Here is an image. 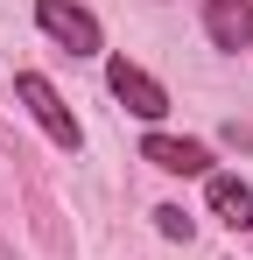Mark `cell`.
<instances>
[{
	"mask_svg": "<svg viewBox=\"0 0 253 260\" xmlns=\"http://www.w3.org/2000/svg\"><path fill=\"white\" fill-rule=\"evenodd\" d=\"M141 155H148L155 169H169V176H204V169H211L204 141H169V134H148V141H141Z\"/></svg>",
	"mask_w": 253,
	"mask_h": 260,
	"instance_id": "5",
	"label": "cell"
},
{
	"mask_svg": "<svg viewBox=\"0 0 253 260\" xmlns=\"http://www.w3.org/2000/svg\"><path fill=\"white\" fill-rule=\"evenodd\" d=\"M14 99H21V106H28V113H36V120H42V134H49L56 148H71V155H78V148H84V134H78V120H71V106L56 99V85H49V78H36V71H21V78H14Z\"/></svg>",
	"mask_w": 253,
	"mask_h": 260,
	"instance_id": "1",
	"label": "cell"
},
{
	"mask_svg": "<svg viewBox=\"0 0 253 260\" xmlns=\"http://www.w3.org/2000/svg\"><path fill=\"white\" fill-rule=\"evenodd\" d=\"M211 211L225 218L232 232H246L253 225V190L239 183V176H211Z\"/></svg>",
	"mask_w": 253,
	"mask_h": 260,
	"instance_id": "6",
	"label": "cell"
},
{
	"mask_svg": "<svg viewBox=\"0 0 253 260\" xmlns=\"http://www.w3.org/2000/svg\"><path fill=\"white\" fill-rule=\"evenodd\" d=\"M204 36L218 49H246L253 43V0H204Z\"/></svg>",
	"mask_w": 253,
	"mask_h": 260,
	"instance_id": "4",
	"label": "cell"
},
{
	"mask_svg": "<svg viewBox=\"0 0 253 260\" xmlns=\"http://www.w3.org/2000/svg\"><path fill=\"white\" fill-rule=\"evenodd\" d=\"M155 225H162L169 239H190V211H176V204H162V211H155Z\"/></svg>",
	"mask_w": 253,
	"mask_h": 260,
	"instance_id": "7",
	"label": "cell"
},
{
	"mask_svg": "<svg viewBox=\"0 0 253 260\" xmlns=\"http://www.w3.org/2000/svg\"><path fill=\"white\" fill-rule=\"evenodd\" d=\"M106 85H113V99H120L126 113H141V120H162V113H169V91L155 85L141 63H126V56L113 63V71H106Z\"/></svg>",
	"mask_w": 253,
	"mask_h": 260,
	"instance_id": "3",
	"label": "cell"
},
{
	"mask_svg": "<svg viewBox=\"0 0 253 260\" xmlns=\"http://www.w3.org/2000/svg\"><path fill=\"white\" fill-rule=\"evenodd\" d=\"M36 21H42V36H56L71 56H99V21H91L84 7H71V0H36Z\"/></svg>",
	"mask_w": 253,
	"mask_h": 260,
	"instance_id": "2",
	"label": "cell"
}]
</instances>
